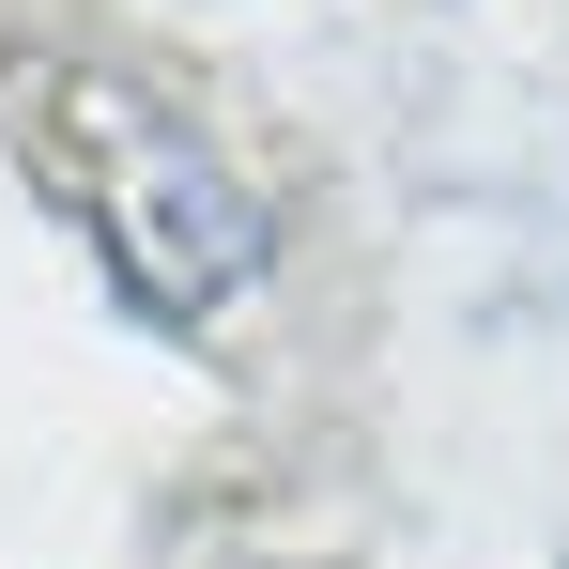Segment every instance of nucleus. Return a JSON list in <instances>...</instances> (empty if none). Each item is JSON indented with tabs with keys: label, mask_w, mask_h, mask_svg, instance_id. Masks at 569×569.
I'll return each mask as SVG.
<instances>
[{
	"label": "nucleus",
	"mask_w": 569,
	"mask_h": 569,
	"mask_svg": "<svg viewBox=\"0 0 569 569\" xmlns=\"http://www.w3.org/2000/svg\"><path fill=\"white\" fill-rule=\"evenodd\" d=\"M31 154H47L62 216H78V247L108 262V292H123L139 323H170V339H216V323L262 292V262H278L262 186H247L170 93H139V78H108V62H78V78L31 93Z\"/></svg>",
	"instance_id": "1"
}]
</instances>
